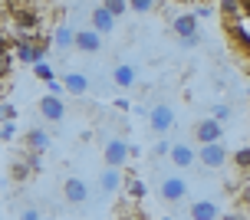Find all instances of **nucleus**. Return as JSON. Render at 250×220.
<instances>
[{
	"instance_id": "obj_38",
	"label": "nucleus",
	"mask_w": 250,
	"mask_h": 220,
	"mask_svg": "<svg viewBox=\"0 0 250 220\" xmlns=\"http://www.w3.org/2000/svg\"><path fill=\"white\" fill-rule=\"evenodd\" d=\"M221 220H244V217H240V214H224Z\"/></svg>"
},
{
	"instance_id": "obj_28",
	"label": "nucleus",
	"mask_w": 250,
	"mask_h": 220,
	"mask_svg": "<svg viewBox=\"0 0 250 220\" xmlns=\"http://www.w3.org/2000/svg\"><path fill=\"white\" fill-rule=\"evenodd\" d=\"M13 66H17V56H13V53L0 56V79H7V76L13 73Z\"/></svg>"
},
{
	"instance_id": "obj_14",
	"label": "nucleus",
	"mask_w": 250,
	"mask_h": 220,
	"mask_svg": "<svg viewBox=\"0 0 250 220\" xmlns=\"http://www.w3.org/2000/svg\"><path fill=\"white\" fill-rule=\"evenodd\" d=\"M23 145H26V151L40 155V151H46V148L53 145V138H50L46 128H26L23 132Z\"/></svg>"
},
{
	"instance_id": "obj_19",
	"label": "nucleus",
	"mask_w": 250,
	"mask_h": 220,
	"mask_svg": "<svg viewBox=\"0 0 250 220\" xmlns=\"http://www.w3.org/2000/svg\"><path fill=\"white\" fill-rule=\"evenodd\" d=\"M119 187H122V171L119 168H105L99 174V191L109 197V194H119Z\"/></svg>"
},
{
	"instance_id": "obj_4",
	"label": "nucleus",
	"mask_w": 250,
	"mask_h": 220,
	"mask_svg": "<svg viewBox=\"0 0 250 220\" xmlns=\"http://www.w3.org/2000/svg\"><path fill=\"white\" fill-rule=\"evenodd\" d=\"M230 155H227V148L221 141H214V145H198V164L201 168H208V171H217V168H224Z\"/></svg>"
},
{
	"instance_id": "obj_21",
	"label": "nucleus",
	"mask_w": 250,
	"mask_h": 220,
	"mask_svg": "<svg viewBox=\"0 0 250 220\" xmlns=\"http://www.w3.org/2000/svg\"><path fill=\"white\" fill-rule=\"evenodd\" d=\"M30 171H33L30 158H17L10 164V178H13V181H26V178H30Z\"/></svg>"
},
{
	"instance_id": "obj_18",
	"label": "nucleus",
	"mask_w": 250,
	"mask_h": 220,
	"mask_svg": "<svg viewBox=\"0 0 250 220\" xmlns=\"http://www.w3.org/2000/svg\"><path fill=\"white\" fill-rule=\"evenodd\" d=\"M53 37V46L60 49V53H66V49H76V30L69 23H60L56 30L50 33Z\"/></svg>"
},
{
	"instance_id": "obj_12",
	"label": "nucleus",
	"mask_w": 250,
	"mask_h": 220,
	"mask_svg": "<svg viewBox=\"0 0 250 220\" xmlns=\"http://www.w3.org/2000/svg\"><path fill=\"white\" fill-rule=\"evenodd\" d=\"M89 26H92L96 33L105 37V33H112V30H115V17L99 3V7H92V10H89Z\"/></svg>"
},
{
	"instance_id": "obj_35",
	"label": "nucleus",
	"mask_w": 250,
	"mask_h": 220,
	"mask_svg": "<svg viewBox=\"0 0 250 220\" xmlns=\"http://www.w3.org/2000/svg\"><path fill=\"white\" fill-rule=\"evenodd\" d=\"M20 220H40V210L37 207H26L23 214H20Z\"/></svg>"
},
{
	"instance_id": "obj_11",
	"label": "nucleus",
	"mask_w": 250,
	"mask_h": 220,
	"mask_svg": "<svg viewBox=\"0 0 250 220\" xmlns=\"http://www.w3.org/2000/svg\"><path fill=\"white\" fill-rule=\"evenodd\" d=\"M148 122H151V128H155L158 135L171 132V125H175V109H171V105H155V109L148 112Z\"/></svg>"
},
{
	"instance_id": "obj_9",
	"label": "nucleus",
	"mask_w": 250,
	"mask_h": 220,
	"mask_svg": "<svg viewBox=\"0 0 250 220\" xmlns=\"http://www.w3.org/2000/svg\"><path fill=\"white\" fill-rule=\"evenodd\" d=\"M62 197H66V204H86L89 200V184L83 178H66L62 181Z\"/></svg>"
},
{
	"instance_id": "obj_30",
	"label": "nucleus",
	"mask_w": 250,
	"mask_h": 220,
	"mask_svg": "<svg viewBox=\"0 0 250 220\" xmlns=\"http://www.w3.org/2000/svg\"><path fill=\"white\" fill-rule=\"evenodd\" d=\"M230 115H234V109H230V105H214V109H211V119H217L221 125H224Z\"/></svg>"
},
{
	"instance_id": "obj_34",
	"label": "nucleus",
	"mask_w": 250,
	"mask_h": 220,
	"mask_svg": "<svg viewBox=\"0 0 250 220\" xmlns=\"http://www.w3.org/2000/svg\"><path fill=\"white\" fill-rule=\"evenodd\" d=\"M201 40H204V37H201V33H198V37H188V40H178V43H181V49H194V46H198V43H201Z\"/></svg>"
},
{
	"instance_id": "obj_5",
	"label": "nucleus",
	"mask_w": 250,
	"mask_h": 220,
	"mask_svg": "<svg viewBox=\"0 0 250 220\" xmlns=\"http://www.w3.org/2000/svg\"><path fill=\"white\" fill-rule=\"evenodd\" d=\"M224 33H227V40H230L234 53H237L240 60L250 62V33L244 30V23H240V20H234V23H224Z\"/></svg>"
},
{
	"instance_id": "obj_31",
	"label": "nucleus",
	"mask_w": 250,
	"mask_h": 220,
	"mask_svg": "<svg viewBox=\"0 0 250 220\" xmlns=\"http://www.w3.org/2000/svg\"><path fill=\"white\" fill-rule=\"evenodd\" d=\"M13 43H17V37H7V33H0V56L13 53Z\"/></svg>"
},
{
	"instance_id": "obj_37",
	"label": "nucleus",
	"mask_w": 250,
	"mask_h": 220,
	"mask_svg": "<svg viewBox=\"0 0 250 220\" xmlns=\"http://www.w3.org/2000/svg\"><path fill=\"white\" fill-rule=\"evenodd\" d=\"M115 109H119V112H128V99H115Z\"/></svg>"
},
{
	"instance_id": "obj_25",
	"label": "nucleus",
	"mask_w": 250,
	"mask_h": 220,
	"mask_svg": "<svg viewBox=\"0 0 250 220\" xmlns=\"http://www.w3.org/2000/svg\"><path fill=\"white\" fill-rule=\"evenodd\" d=\"M158 7V0H128V10L132 13H151Z\"/></svg>"
},
{
	"instance_id": "obj_1",
	"label": "nucleus",
	"mask_w": 250,
	"mask_h": 220,
	"mask_svg": "<svg viewBox=\"0 0 250 220\" xmlns=\"http://www.w3.org/2000/svg\"><path fill=\"white\" fill-rule=\"evenodd\" d=\"M50 46H53V37H46V33H17L13 56H17L20 66H37V62L46 60Z\"/></svg>"
},
{
	"instance_id": "obj_16",
	"label": "nucleus",
	"mask_w": 250,
	"mask_h": 220,
	"mask_svg": "<svg viewBox=\"0 0 250 220\" xmlns=\"http://www.w3.org/2000/svg\"><path fill=\"white\" fill-rule=\"evenodd\" d=\"M168 158H171V164H175V168H185V171H188V168L198 161V151H194L191 145H185V141H175Z\"/></svg>"
},
{
	"instance_id": "obj_6",
	"label": "nucleus",
	"mask_w": 250,
	"mask_h": 220,
	"mask_svg": "<svg viewBox=\"0 0 250 220\" xmlns=\"http://www.w3.org/2000/svg\"><path fill=\"white\" fill-rule=\"evenodd\" d=\"M158 194H162V200H168V204H181L188 197V181L178 178V174H168L162 181V191H158Z\"/></svg>"
},
{
	"instance_id": "obj_26",
	"label": "nucleus",
	"mask_w": 250,
	"mask_h": 220,
	"mask_svg": "<svg viewBox=\"0 0 250 220\" xmlns=\"http://www.w3.org/2000/svg\"><path fill=\"white\" fill-rule=\"evenodd\" d=\"M125 194L132 197V200H142V197H145V184H142V181H132V178H128V181H125Z\"/></svg>"
},
{
	"instance_id": "obj_7",
	"label": "nucleus",
	"mask_w": 250,
	"mask_h": 220,
	"mask_svg": "<svg viewBox=\"0 0 250 220\" xmlns=\"http://www.w3.org/2000/svg\"><path fill=\"white\" fill-rule=\"evenodd\" d=\"M221 135H224V125L217 122V119H201V122L194 125L198 145H214V141H221Z\"/></svg>"
},
{
	"instance_id": "obj_36",
	"label": "nucleus",
	"mask_w": 250,
	"mask_h": 220,
	"mask_svg": "<svg viewBox=\"0 0 250 220\" xmlns=\"http://www.w3.org/2000/svg\"><path fill=\"white\" fill-rule=\"evenodd\" d=\"M237 3H240V17L250 20V0H237Z\"/></svg>"
},
{
	"instance_id": "obj_39",
	"label": "nucleus",
	"mask_w": 250,
	"mask_h": 220,
	"mask_svg": "<svg viewBox=\"0 0 250 220\" xmlns=\"http://www.w3.org/2000/svg\"><path fill=\"white\" fill-rule=\"evenodd\" d=\"M162 220H175V217H162Z\"/></svg>"
},
{
	"instance_id": "obj_17",
	"label": "nucleus",
	"mask_w": 250,
	"mask_h": 220,
	"mask_svg": "<svg viewBox=\"0 0 250 220\" xmlns=\"http://www.w3.org/2000/svg\"><path fill=\"white\" fill-rule=\"evenodd\" d=\"M60 82H62V89H66L69 96H76V99H79V96H86V92H89V79H86L83 73H76V69H73V73H62V79H60Z\"/></svg>"
},
{
	"instance_id": "obj_40",
	"label": "nucleus",
	"mask_w": 250,
	"mask_h": 220,
	"mask_svg": "<svg viewBox=\"0 0 250 220\" xmlns=\"http://www.w3.org/2000/svg\"><path fill=\"white\" fill-rule=\"evenodd\" d=\"M204 3H214V0H204Z\"/></svg>"
},
{
	"instance_id": "obj_20",
	"label": "nucleus",
	"mask_w": 250,
	"mask_h": 220,
	"mask_svg": "<svg viewBox=\"0 0 250 220\" xmlns=\"http://www.w3.org/2000/svg\"><path fill=\"white\" fill-rule=\"evenodd\" d=\"M112 82L119 89H132V86H135V66H128V62H115V66H112Z\"/></svg>"
},
{
	"instance_id": "obj_24",
	"label": "nucleus",
	"mask_w": 250,
	"mask_h": 220,
	"mask_svg": "<svg viewBox=\"0 0 250 220\" xmlns=\"http://www.w3.org/2000/svg\"><path fill=\"white\" fill-rule=\"evenodd\" d=\"M230 161H234V168H237V171H250V148H237Z\"/></svg>"
},
{
	"instance_id": "obj_41",
	"label": "nucleus",
	"mask_w": 250,
	"mask_h": 220,
	"mask_svg": "<svg viewBox=\"0 0 250 220\" xmlns=\"http://www.w3.org/2000/svg\"><path fill=\"white\" fill-rule=\"evenodd\" d=\"M247 99H250V96H247Z\"/></svg>"
},
{
	"instance_id": "obj_10",
	"label": "nucleus",
	"mask_w": 250,
	"mask_h": 220,
	"mask_svg": "<svg viewBox=\"0 0 250 220\" xmlns=\"http://www.w3.org/2000/svg\"><path fill=\"white\" fill-rule=\"evenodd\" d=\"M171 30L178 33V40H188V37H198L201 30H198V13L194 10H181L171 20Z\"/></svg>"
},
{
	"instance_id": "obj_22",
	"label": "nucleus",
	"mask_w": 250,
	"mask_h": 220,
	"mask_svg": "<svg viewBox=\"0 0 250 220\" xmlns=\"http://www.w3.org/2000/svg\"><path fill=\"white\" fill-rule=\"evenodd\" d=\"M221 20H224V23L240 20V3L237 0H221Z\"/></svg>"
},
{
	"instance_id": "obj_13",
	"label": "nucleus",
	"mask_w": 250,
	"mask_h": 220,
	"mask_svg": "<svg viewBox=\"0 0 250 220\" xmlns=\"http://www.w3.org/2000/svg\"><path fill=\"white\" fill-rule=\"evenodd\" d=\"M76 49H79V53H99L102 49V33H96L92 26L76 30Z\"/></svg>"
},
{
	"instance_id": "obj_27",
	"label": "nucleus",
	"mask_w": 250,
	"mask_h": 220,
	"mask_svg": "<svg viewBox=\"0 0 250 220\" xmlns=\"http://www.w3.org/2000/svg\"><path fill=\"white\" fill-rule=\"evenodd\" d=\"M33 76H37V79H43V82L50 86V82H53V66H50L46 60H43V62H37V66H33Z\"/></svg>"
},
{
	"instance_id": "obj_29",
	"label": "nucleus",
	"mask_w": 250,
	"mask_h": 220,
	"mask_svg": "<svg viewBox=\"0 0 250 220\" xmlns=\"http://www.w3.org/2000/svg\"><path fill=\"white\" fill-rule=\"evenodd\" d=\"M17 119V109H13L10 102H0V125H10Z\"/></svg>"
},
{
	"instance_id": "obj_32",
	"label": "nucleus",
	"mask_w": 250,
	"mask_h": 220,
	"mask_svg": "<svg viewBox=\"0 0 250 220\" xmlns=\"http://www.w3.org/2000/svg\"><path fill=\"white\" fill-rule=\"evenodd\" d=\"M13 135H17V125H0V138H3V141H13Z\"/></svg>"
},
{
	"instance_id": "obj_3",
	"label": "nucleus",
	"mask_w": 250,
	"mask_h": 220,
	"mask_svg": "<svg viewBox=\"0 0 250 220\" xmlns=\"http://www.w3.org/2000/svg\"><path fill=\"white\" fill-rule=\"evenodd\" d=\"M13 26L20 30V33H40V26H43V13H40V7H30V3H23L20 10L10 13Z\"/></svg>"
},
{
	"instance_id": "obj_15",
	"label": "nucleus",
	"mask_w": 250,
	"mask_h": 220,
	"mask_svg": "<svg viewBox=\"0 0 250 220\" xmlns=\"http://www.w3.org/2000/svg\"><path fill=\"white\" fill-rule=\"evenodd\" d=\"M188 214H191V220H221V207L214 204L211 197H201V200H194V204L188 207Z\"/></svg>"
},
{
	"instance_id": "obj_23",
	"label": "nucleus",
	"mask_w": 250,
	"mask_h": 220,
	"mask_svg": "<svg viewBox=\"0 0 250 220\" xmlns=\"http://www.w3.org/2000/svg\"><path fill=\"white\" fill-rule=\"evenodd\" d=\"M102 7H105V10L119 20V17H125V13H128V0H102Z\"/></svg>"
},
{
	"instance_id": "obj_2",
	"label": "nucleus",
	"mask_w": 250,
	"mask_h": 220,
	"mask_svg": "<svg viewBox=\"0 0 250 220\" xmlns=\"http://www.w3.org/2000/svg\"><path fill=\"white\" fill-rule=\"evenodd\" d=\"M128 155H132V145H128L125 138H109V141L102 145V161H105V168H125Z\"/></svg>"
},
{
	"instance_id": "obj_8",
	"label": "nucleus",
	"mask_w": 250,
	"mask_h": 220,
	"mask_svg": "<svg viewBox=\"0 0 250 220\" xmlns=\"http://www.w3.org/2000/svg\"><path fill=\"white\" fill-rule=\"evenodd\" d=\"M37 109H40V115L46 119V122H62L66 119V105H62V96H46L37 102Z\"/></svg>"
},
{
	"instance_id": "obj_33",
	"label": "nucleus",
	"mask_w": 250,
	"mask_h": 220,
	"mask_svg": "<svg viewBox=\"0 0 250 220\" xmlns=\"http://www.w3.org/2000/svg\"><path fill=\"white\" fill-rule=\"evenodd\" d=\"M171 145H175V141H158V145H155V155H158V158L171 155Z\"/></svg>"
}]
</instances>
